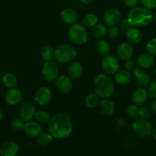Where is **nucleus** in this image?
Returning <instances> with one entry per match:
<instances>
[{"mask_svg": "<svg viewBox=\"0 0 156 156\" xmlns=\"http://www.w3.org/2000/svg\"><path fill=\"white\" fill-rule=\"evenodd\" d=\"M73 123L71 118L64 113H57L48 122V132L56 140L67 138L73 132Z\"/></svg>", "mask_w": 156, "mask_h": 156, "instance_id": "f257e3e1", "label": "nucleus"}, {"mask_svg": "<svg viewBox=\"0 0 156 156\" xmlns=\"http://www.w3.org/2000/svg\"><path fill=\"white\" fill-rule=\"evenodd\" d=\"M127 19L133 27H145L151 22L153 15L149 9L143 6H135L131 8Z\"/></svg>", "mask_w": 156, "mask_h": 156, "instance_id": "f03ea898", "label": "nucleus"}, {"mask_svg": "<svg viewBox=\"0 0 156 156\" xmlns=\"http://www.w3.org/2000/svg\"><path fill=\"white\" fill-rule=\"evenodd\" d=\"M94 88L96 94L102 98H109L115 92L114 82L105 74H99L96 76Z\"/></svg>", "mask_w": 156, "mask_h": 156, "instance_id": "7ed1b4c3", "label": "nucleus"}, {"mask_svg": "<svg viewBox=\"0 0 156 156\" xmlns=\"http://www.w3.org/2000/svg\"><path fill=\"white\" fill-rule=\"evenodd\" d=\"M77 52L73 46L63 44L58 46L54 50V58L60 63H68L76 58Z\"/></svg>", "mask_w": 156, "mask_h": 156, "instance_id": "20e7f679", "label": "nucleus"}, {"mask_svg": "<svg viewBox=\"0 0 156 156\" xmlns=\"http://www.w3.org/2000/svg\"><path fill=\"white\" fill-rule=\"evenodd\" d=\"M70 41L75 45H84L88 40V32L82 24H73L68 30Z\"/></svg>", "mask_w": 156, "mask_h": 156, "instance_id": "39448f33", "label": "nucleus"}, {"mask_svg": "<svg viewBox=\"0 0 156 156\" xmlns=\"http://www.w3.org/2000/svg\"><path fill=\"white\" fill-rule=\"evenodd\" d=\"M132 128L135 133L140 137H148L151 135L153 126L148 120L138 118L133 121Z\"/></svg>", "mask_w": 156, "mask_h": 156, "instance_id": "423d86ee", "label": "nucleus"}, {"mask_svg": "<svg viewBox=\"0 0 156 156\" xmlns=\"http://www.w3.org/2000/svg\"><path fill=\"white\" fill-rule=\"evenodd\" d=\"M102 68L106 74L115 75L120 69V64L115 56L108 54L102 59Z\"/></svg>", "mask_w": 156, "mask_h": 156, "instance_id": "0eeeda50", "label": "nucleus"}, {"mask_svg": "<svg viewBox=\"0 0 156 156\" xmlns=\"http://www.w3.org/2000/svg\"><path fill=\"white\" fill-rule=\"evenodd\" d=\"M41 73L46 80L53 82L56 80L59 76V69L55 62L51 61H46L41 68Z\"/></svg>", "mask_w": 156, "mask_h": 156, "instance_id": "6e6552de", "label": "nucleus"}, {"mask_svg": "<svg viewBox=\"0 0 156 156\" xmlns=\"http://www.w3.org/2000/svg\"><path fill=\"white\" fill-rule=\"evenodd\" d=\"M53 98L52 91L48 87L43 86L35 91L34 99L35 102L40 106H44L50 103Z\"/></svg>", "mask_w": 156, "mask_h": 156, "instance_id": "1a4fd4ad", "label": "nucleus"}, {"mask_svg": "<svg viewBox=\"0 0 156 156\" xmlns=\"http://www.w3.org/2000/svg\"><path fill=\"white\" fill-rule=\"evenodd\" d=\"M36 111V108H35V106L33 103L26 101L23 103L18 108V117L23 121H29L34 118Z\"/></svg>", "mask_w": 156, "mask_h": 156, "instance_id": "9d476101", "label": "nucleus"}, {"mask_svg": "<svg viewBox=\"0 0 156 156\" xmlns=\"http://www.w3.org/2000/svg\"><path fill=\"white\" fill-rule=\"evenodd\" d=\"M104 22L109 27L117 24L121 20V12L116 8H110L103 15Z\"/></svg>", "mask_w": 156, "mask_h": 156, "instance_id": "9b49d317", "label": "nucleus"}, {"mask_svg": "<svg viewBox=\"0 0 156 156\" xmlns=\"http://www.w3.org/2000/svg\"><path fill=\"white\" fill-rule=\"evenodd\" d=\"M56 87L61 94H68L73 88L71 79L66 75H60L56 79Z\"/></svg>", "mask_w": 156, "mask_h": 156, "instance_id": "f8f14e48", "label": "nucleus"}, {"mask_svg": "<svg viewBox=\"0 0 156 156\" xmlns=\"http://www.w3.org/2000/svg\"><path fill=\"white\" fill-rule=\"evenodd\" d=\"M133 75L136 79V84L139 87H146L151 82V76L142 68L133 69Z\"/></svg>", "mask_w": 156, "mask_h": 156, "instance_id": "ddd939ff", "label": "nucleus"}, {"mask_svg": "<svg viewBox=\"0 0 156 156\" xmlns=\"http://www.w3.org/2000/svg\"><path fill=\"white\" fill-rule=\"evenodd\" d=\"M21 98H22V93H21V90L15 87L9 88L5 96L6 103L9 105H18L21 101Z\"/></svg>", "mask_w": 156, "mask_h": 156, "instance_id": "4468645a", "label": "nucleus"}, {"mask_svg": "<svg viewBox=\"0 0 156 156\" xmlns=\"http://www.w3.org/2000/svg\"><path fill=\"white\" fill-rule=\"evenodd\" d=\"M19 146L14 141H8L0 146V155L15 156L18 153Z\"/></svg>", "mask_w": 156, "mask_h": 156, "instance_id": "2eb2a0df", "label": "nucleus"}, {"mask_svg": "<svg viewBox=\"0 0 156 156\" xmlns=\"http://www.w3.org/2000/svg\"><path fill=\"white\" fill-rule=\"evenodd\" d=\"M138 66L143 69H150L154 66V58L153 55L149 53H142L139 55L136 59Z\"/></svg>", "mask_w": 156, "mask_h": 156, "instance_id": "dca6fc26", "label": "nucleus"}, {"mask_svg": "<svg viewBox=\"0 0 156 156\" xmlns=\"http://www.w3.org/2000/svg\"><path fill=\"white\" fill-rule=\"evenodd\" d=\"M148 97V94L147 90L145 89L143 87H140L133 91V93L132 94L131 99L134 105H137V106H141L146 102Z\"/></svg>", "mask_w": 156, "mask_h": 156, "instance_id": "f3484780", "label": "nucleus"}, {"mask_svg": "<svg viewBox=\"0 0 156 156\" xmlns=\"http://www.w3.org/2000/svg\"><path fill=\"white\" fill-rule=\"evenodd\" d=\"M41 130L42 129H41V125L37 121L29 120L26 122V123H24V131L28 136L32 137V138L37 137L41 133Z\"/></svg>", "mask_w": 156, "mask_h": 156, "instance_id": "a211bd4d", "label": "nucleus"}, {"mask_svg": "<svg viewBox=\"0 0 156 156\" xmlns=\"http://www.w3.org/2000/svg\"><path fill=\"white\" fill-rule=\"evenodd\" d=\"M134 53L133 47L128 43H122L117 48V54L119 57L122 60L129 59L132 57Z\"/></svg>", "mask_w": 156, "mask_h": 156, "instance_id": "6ab92c4d", "label": "nucleus"}, {"mask_svg": "<svg viewBox=\"0 0 156 156\" xmlns=\"http://www.w3.org/2000/svg\"><path fill=\"white\" fill-rule=\"evenodd\" d=\"M61 18L64 23L72 25L77 22L78 15L74 9L71 8H65L61 11Z\"/></svg>", "mask_w": 156, "mask_h": 156, "instance_id": "aec40b11", "label": "nucleus"}, {"mask_svg": "<svg viewBox=\"0 0 156 156\" xmlns=\"http://www.w3.org/2000/svg\"><path fill=\"white\" fill-rule=\"evenodd\" d=\"M126 37L130 44H139L142 42L143 39V34L142 31L137 28V27L132 26L126 31Z\"/></svg>", "mask_w": 156, "mask_h": 156, "instance_id": "412c9836", "label": "nucleus"}, {"mask_svg": "<svg viewBox=\"0 0 156 156\" xmlns=\"http://www.w3.org/2000/svg\"><path fill=\"white\" fill-rule=\"evenodd\" d=\"M99 108L101 114L105 116H112L116 111V105L108 98H103L99 101Z\"/></svg>", "mask_w": 156, "mask_h": 156, "instance_id": "4be33fe9", "label": "nucleus"}, {"mask_svg": "<svg viewBox=\"0 0 156 156\" xmlns=\"http://www.w3.org/2000/svg\"><path fill=\"white\" fill-rule=\"evenodd\" d=\"M84 74V66L78 62H73L67 68V75L71 79H78Z\"/></svg>", "mask_w": 156, "mask_h": 156, "instance_id": "5701e85b", "label": "nucleus"}, {"mask_svg": "<svg viewBox=\"0 0 156 156\" xmlns=\"http://www.w3.org/2000/svg\"><path fill=\"white\" fill-rule=\"evenodd\" d=\"M132 80V77L128 70H120L115 73V82L119 85L125 86L128 85Z\"/></svg>", "mask_w": 156, "mask_h": 156, "instance_id": "b1692460", "label": "nucleus"}, {"mask_svg": "<svg viewBox=\"0 0 156 156\" xmlns=\"http://www.w3.org/2000/svg\"><path fill=\"white\" fill-rule=\"evenodd\" d=\"M3 85L7 88H12L16 86L18 79H17L16 76L14 73H7L3 76L2 79Z\"/></svg>", "mask_w": 156, "mask_h": 156, "instance_id": "393cba45", "label": "nucleus"}, {"mask_svg": "<svg viewBox=\"0 0 156 156\" xmlns=\"http://www.w3.org/2000/svg\"><path fill=\"white\" fill-rule=\"evenodd\" d=\"M91 33L93 37L96 39H102L107 34V28L104 24L97 23L93 27H92Z\"/></svg>", "mask_w": 156, "mask_h": 156, "instance_id": "a878e982", "label": "nucleus"}, {"mask_svg": "<svg viewBox=\"0 0 156 156\" xmlns=\"http://www.w3.org/2000/svg\"><path fill=\"white\" fill-rule=\"evenodd\" d=\"M101 98L96 94V92L89 93L85 97L84 101H85L86 105L89 108H94L97 105H99V101H100Z\"/></svg>", "mask_w": 156, "mask_h": 156, "instance_id": "bb28decb", "label": "nucleus"}, {"mask_svg": "<svg viewBox=\"0 0 156 156\" xmlns=\"http://www.w3.org/2000/svg\"><path fill=\"white\" fill-rule=\"evenodd\" d=\"M96 48L98 53L102 56H106V55L110 54V50H111L110 44H109L108 41L102 39H99L97 41L96 44Z\"/></svg>", "mask_w": 156, "mask_h": 156, "instance_id": "cd10ccee", "label": "nucleus"}, {"mask_svg": "<svg viewBox=\"0 0 156 156\" xmlns=\"http://www.w3.org/2000/svg\"><path fill=\"white\" fill-rule=\"evenodd\" d=\"M53 139L54 137L50 133H41L37 136V143L40 146L46 147L52 143Z\"/></svg>", "mask_w": 156, "mask_h": 156, "instance_id": "c85d7f7f", "label": "nucleus"}, {"mask_svg": "<svg viewBox=\"0 0 156 156\" xmlns=\"http://www.w3.org/2000/svg\"><path fill=\"white\" fill-rule=\"evenodd\" d=\"M34 119L35 120V121L39 123L40 124H45L50 121V116L47 111H44V110H40V111H36Z\"/></svg>", "mask_w": 156, "mask_h": 156, "instance_id": "c756f323", "label": "nucleus"}, {"mask_svg": "<svg viewBox=\"0 0 156 156\" xmlns=\"http://www.w3.org/2000/svg\"><path fill=\"white\" fill-rule=\"evenodd\" d=\"M98 23V17L96 15L90 13L86 15L82 19V24L85 27H92Z\"/></svg>", "mask_w": 156, "mask_h": 156, "instance_id": "7c9ffc66", "label": "nucleus"}, {"mask_svg": "<svg viewBox=\"0 0 156 156\" xmlns=\"http://www.w3.org/2000/svg\"><path fill=\"white\" fill-rule=\"evenodd\" d=\"M41 56L45 61H51L54 57V51L50 46H44L41 50Z\"/></svg>", "mask_w": 156, "mask_h": 156, "instance_id": "2f4dec72", "label": "nucleus"}, {"mask_svg": "<svg viewBox=\"0 0 156 156\" xmlns=\"http://www.w3.org/2000/svg\"><path fill=\"white\" fill-rule=\"evenodd\" d=\"M10 126L13 130L21 131L24 129V123L21 119H13L10 123Z\"/></svg>", "mask_w": 156, "mask_h": 156, "instance_id": "473e14b6", "label": "nucleus"}, {"mask_svg": "<svg viewBox=\"0 0 156 156\" xmlns=\"http://www.w3.org/2000/svg\"><path fill=\"white\" fill-rule=\"evenodd\" d=\"M126 114L131 118H136L138 117V114H139V108L137 105H128L125 110Z\"/></svg>", "mask_w": 156, "mask_h": 156, "instance_id": "72a5a7b5", "label": "nucleus"}, {"mask_svg": "<svg viewBox=\"0 0 156 156\" xmlns=\"http://www.w3.org/2000/svg\"><path fill=\"white\" fill-rule=\"evenodd\" d=\"M151 111H150V110L147 107L141 106L140 108H139V114H138V116L140 118L145 119V120H149L151 118Z\"/></svg>", "mask_w": 156, "mask_h": 156, "instance_id": "f704fd0d", "label": "nucleus"}, {"mask_svg": "<svg viewBox=\"0 0 156 156\" xmlns=\"http://www.w3.org/2000/svg\"><path fill=\"white\" fill-rule=\"evenodd\" d=\"M146 50L148 53L156 56V37L149 40L146 44Z\"/></svg>", "mask_w": 156, "mask_h": 156, "instance_id": "c9c22d12", "label": "nucleus"}, {"mask_svg": "<svg viewBox=\"0 0 156 156\" xmlns=\"http://www.w3.org/2000/svg\"><path fill=\"white\" fill-rule=\"evenodd\" d=\"M107 34L111 39H116L119 35V29L116 25L110 26L107 30Z\"/></svg>", "mask_w": 156, "mask_h": 156, "instance_id": "e433bc0d", "label": "nucleus"}, {"mask_svg": "<svg viewBox=\"0 0 156 156\" xmlns=\"http://www.w3.org/2000/svg\"><path fill=\"white\" fill-rule=\"evenodd\" d=\"M148 94L151 98L156 99V81L150 82L149 85H148Z\"/></svg>", "mask_w": 156, "mask_h": 156, "instance_id": "4c0bfd02", "label": "nucleus"}, {"mask_svg": "<svg viewBox=\"0 0 156 156\" xmlns=\"http://www.w3.org/2000/svg\"><path fill=\"white\" fill-rule=\"evenodd\" d=\"M142 6L149 10L156 9V0H140Z\"/></svg>", "mask_w": 156, "mask_h": 156, "instance_id": "58836bf2", "label": "nucleus"}, {"mask_svg": "<svg viewBox=\"0 0 156 156\" xmlns=\"http://www.w3.org/2000/svg\"><path fill=\"white\" fill-rule=\"evenodd\" d=\"M119 27H120L121 30H123V31H126L127 30H128V29L132 27L131 24H130L129 21H128V20L127 19V18L120 20V21H119Z\"/></svg>", "mask_w": 156, "mask_h": 156, "instance_id": "ea45409f", "label": "nucleus"}, {"mask_svg": "<svg viewBox=\"0 0 156 156\" xmlns=\"http://www.w3.org/2000/svg\"><path fill=\"white\" fill-rule=\"evenodd\" d=\"M134 62L131 60V59H126L125 60V62H124V67L126 70L128 71H130V70H132L134 69Z\"/></svg>", "mask_w": 156, "mask_h": 156, "instance_id": "a19ab883", "label": "nucleus"}, {"mask_svg": "<svg viewBox=\"0 0 156 156\" xmlns=\"http://www.w3.org/2000/svg\"><path fill=\"white\" fill-rule=\"evenodd\" d=\"M140 0H124L125 5L127 7L133 8L135 6H137Z\"/></svg>", "mask_w": 156, "mask_h": 156, "instance_id": "79ce46f5", "label": "nucleus"}, {"mask_svg": "<svg viewBox=\"0 0 156 156\" xmlns=\"http://www.w3.org/2000/svg\"><path fill=\"white\" fill-rule=\"evenodd\" d=\"M151 109L153 112L156 114V99H154V101H152L151 103Z\"/></svg>", "mask_w": 156, "mask_h": 156, "instance_id": "37998d69", "label": "nucleus"}, {"mask_svg": "<svg viewBox=\"0 0 156 156\" xmlns=\"http://www.w3.org/2000/svg\"><path fill=\"white\" fill-rule=\"evenodd\" d=\"M79 1L81 3H83V4H90V3H91L93 0H79Z\"/></svg>", "mask_w": 156, "mask_h": 156, "instance_id": "c03bdc74", "label": "nucleus"}, {"mask_svg": "<svg viewBox=\"0 0 156 156\" xmlns=\"http://www.w3.org/2000/svg\"><path fill=\"white\" fill-rule=\"evenodd\" d=\"M151 136H152V138L154 141H156V128L155 129H153L152 133H151Z\"/></svg>", "mask_w": 156, "mask_h": 156, "instance_id": "a18cd8bd", "label": "nucleus"}, {"mask_svg": "<svg viewBox=\"0 0 156 156\" xmlns=\"http://www.w3.org/2000/svg\"><path fill=\"white\" fill-rule=\"evenodd\" d=\"M3 117H4V114H3V112L1 111V110H0V121H1V120H2Z\"/></svg>", "mask_w": 156, "mask_h": 156, "instance_id": "49530a36", "label": "nucleus"}, {"mask_svg": "<svg viewBox=\"0 0 156 156\" xmlns=\"http://www.w3.org/2000/svg\"><path fill=\"white\" fill-rule=\"evenodd\" d=\"M154 76H155V77H156V68H155V69H154Z\"/></svg>", "mask_w": 156, "mask_h": 156, "instance_id": "de8ad7c7", "label": "nucleus"}, {"mask_svg": "<svg viewBox=\"0 0 156 156\" xmlns=\"http://www.w3.org/2000/svg\"><path fill=\"white\" fill-rule=\"evenodd\" d=\"M155 19H156V14H155Z\"/></svg>", "mask_w": 156, "mask_h": 156, "instance_id": "09e8293b", "label": "nucleus"}]
</instances>
